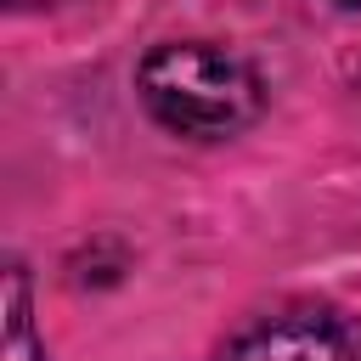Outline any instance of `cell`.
I'll list each match as a JSON object with an SVG mask.
<instances>
[{
  "instance_id": "cell-3",
  "label": "cell",
  "mask_w": 361,
  "mask_h": 361,
  "mask_svg": "<svg viewBox=\"0 0 361 361\" xmlns=\"http://www.w3.org/2000/svg\"><path fill=\"white\" fill-rule=\"evenodd\" d=\"M338 6H361V0H338Z\"/></svg>"
},
{
  "instance_id": "cell-1",
  "label": "cell",
  "mask_w": 361,
  "mask_h": 361,
  "mask_svg": "<svg viewBox=\"0 0 361 361\" xmlns=\"http://www.w3.org/2000/svg\"><path fill=\"white\" fill-rule=\"evenodd\" d=\"M141 102L158 124H169L175 135H197V141H214V135H237L243 124L259 118L265 107V85L259 73L226 51V45H203V39H169V45H152L141 56Z\"/></svg>"
},
{
  "instance_id": "cell-2",
  "label": "cell",
  "mask_w": 361,
  "mask_h": 361,
  "mask_svg": "<svg viewBox=\"0 0 361 361\" xmlns=\"http://www.w3.org/2000/svg\"><path fill=\"white\" fill-rule=\"evenodd\" d=\"M220 361H361V316L338 305H288L231 333Z\"/></svg>"
}]
</instances>
